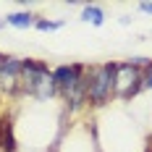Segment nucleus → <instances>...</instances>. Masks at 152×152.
I'll list each match as a JSON object with an SVG mask.
<instances>
[{"instance_id":"obj_1","label":"nucleus","mask_w":152,"mask_h":152,"mask_svg":"<svg viewBox=\"0 0 152 152\" xmlns=\"http://www.w3.org/2000/svg\"><path fill=\"white\" fill-rule=\"evenodd\" d=\"M18 87L26 92V94L37 97V100H50L58 92L55 79H53V71H47L45 63H37V61H24Z\"/></svg>"},{"instance_id":"obj_2","label":"nucleus","mask_w":152,"mask_h":152,"mask_svg":"<svg viewBox=\"0 0 152 152\" xmlns=\"http://www.w3.org/2000/svg\"><path fill=\"white\" fill-rule=\"evenodd\" d=\"M115 89V66L113 63H105V66H97L89 74V97L92 102H105L107 97Z\"/></svg>"},{"instance_id":"obj_3","label":"nucleus","mask_w":152,"mask_h":152,"mask_svg":"<svg viewBox=\"0 0 152 152\" xmlns=\"http://www.w3.org/2000/svg\"><path fill=\"white\" fill-rule=\"evenodd\" d=\"M139 81H142V74L137 71V66H131V63L115 66V89H113L115 94H121V97L134 94V92L142 87Z\"/></svg>"},{"instance_id":"obj_4","label":"nucleus","mask_w":152,"mask_h":152,"mask_svg":"<svg viewBox=\"0 0 152 152\" xmlns=\"http://www.w3.org/2000/svg\"><path fill=\"white\" fill-rule=\"evenodd\" d=\"M21 58L13 55H0V89H16L18 87V79H21Z\"/></svg>"},{"instance_id":"obj_5","label":"nucleus","mask_w":152,"mask_h":152,"mask_svg":"<svg viewBox=\"0 0 152 152\" xmlns=\"http://www.w3.org/2000/svg\"><path fill=\"white\" fill-rule=\"evenodd\" d=\"M53 79H55V87L61 92H68L71 87L81 84L87 76H84V68H81V66L71 63V66H58V68L53 71Z\"/></svg>"},{"instance_id":"obj_6","label":"nucleus","mask_w":152,"mask_h":152,"mask_svg":"<svg viewBox=\"0 0 152 152\" xmlns=\"http://www.w3.org/2000/svg\"><path fill=\"white\" fill-rule=\"evenodd\" d=\"M81 21H87L92 26H102V24H105V11H102L100 5H87V8L81 11Z\"/></svg>"},{"instance_id":"obj_7","label":"nucleus","mask_w":152,"mask_h":152,"mask_svg":"<svg viewBox=\"0 0 152 152\" xmlns=\"http://www.w3.org/2000/svg\"><path fill=\"white\" fill-rule=\"evenodd\" d=\"M5 24H8V26H16V29H29V26H34V16H31L29 11L11 13V16H5Z\"/></svg>"},{"instance_id":"obj_8","label":"nucleus","mask_w":152,"mask_h":152,"mask_svg":"<svg viewBox=\"0 0 152 152\" xmlns=\"http://www.w3.org/2000/svg\"><path fill=\"white\" fill-rule=\"evenodd\" d=\"M34 26L39 31H55L63 26V21H45V18H39V21H34Z\"/></svg>"},{"instance_id":"obj_9","label":"nucleus","mask_w":152,"mask_h":152,"mask_svg":"<svg viewBox=\"0 0 152 152\" xmlns=\"http://www.w3.org/2000/svg\"><path fill=\"white\" fill-rule=\"evenodd\" d=\"M142 87H144V89H152V63L144 68V76H142Z\"/></svg>"},{"instance_id":"obj_10","label":"nucleus","mask_w":152,"mask_h":152,"mask_svg":"<svg viewBox=\"0 0 152 152\" xmlns=\"http://www.w3.org/2000/svg\"><path fill=\"white\" fill-rule=\"evenodd\" d=\"M139 11H144V13L152 16V3H142V5H139Z\"/></svg>"},{"instance_id":"obj_11","label":"nucleus","mask_w":152,"mask_h":152,"mask_svg":"<svg viewBox=\"0 0 152 152\" xmlns=\"http://www.w3.org/2000/svg\"><path fill=\"white\" fill-rule=\"evenodd\" d=\"M0 26H5V18H0Z\"/></svg>"}]
</instances>
